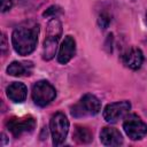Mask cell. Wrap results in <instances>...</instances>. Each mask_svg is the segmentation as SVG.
Listing matches in <instances>:
<instances>
[{"mask_svg":"<svg viewBox=\"0 0 147 147\" xmlns=\"http://www.w3.org/2000/svg\"><path fill=\"white\" fill-rule=\"evenodd\" d=\"M101 110L100 100L93 94H85L80 101L71 109V115L75 117H82L86 115H96Z\"/></svg>","mask_w":147,"mask_h":147,"instance_id":"5b68a950","label":"cell"},{"mask_svg":"<svg viewBox=\"0 0 147 147\" xmlns=\"http://www.w3.org/2000/svg\"><path fill=\"white\" fill-rule=\"evenodd\" d=\"M13 6V0H1V11L5 13L9 10Z\"/></svg>","mask_w":147,"mask_h":147,"instance_id":"e0dca14e","label":"cell"},{"mask_svg":"<svg viewBox=\"0 0 147 147\" xmlns=\"http://www.w3.org/2000/svg\"><path fill=\"white\" fill-rule=\"evenodd\" d=\"M38 33V25H34L32 28H18L14 30L11 34V42L16 53L22 56L31 54L37 46Z\"/></svg>","mask_w":147,"mask_h":147,"instance_id":"6da1fadb","label":"cell"},{"mask_svg":"<svg viewBox=\"0 0 147 147\" xmlns=\"http://www.w3.org/2000/svg\"><path fill=\"white\" fill-rule=\"evenodd\" d=\"M7 49V42H6V36L2 33V38H1V51L2 53H5Z\"/></svg>","mask_w":147,"mask_h":147,"instance_id":"ac0fdd59","label":"cell"},{"mask_svg":"<svg viewBox=\"0 0 147 147\" xmlns=\"http://www.w3.org/2000/svg\"><path fill=\"white\" fill-rule=\"evenodd\" d=\"M122 61L125 67L132 70H138L144 62V54L139 48L132 47L123 54Z\"/></svg>","mask_w":147,"mask_h":147,"instance_id":"30bf717a","label":"cell"},{"mask_svg":"<svg viewBox=\"0 0 147 147\" xmlns=\"http://www.w3.org/2000/svg\"><path fill=\"white\" fill-rule=\"evenodd\" d=\"M61 33H62V24L60 20L55 17L52 18L47 24L46 38L44 40V46H42V59L44 60L49 61L54 57Z\"/></svg>","mask_w":147,"mask_h":147,"instance_id":"7a4b0ae2","label":"cell"},{"mask_svg":"<svg viewBox=\"0 0 147 147\" xmlns=\"http://www.w3.org/2000/svg\"><path fill=\"white\" fill-rule=\"evenodd\" d=\"M56 96V90L47 80H39L32 87V100L39 107L51 103Z\"/></svg>","mask_w":147,"mask_h":147,"instance_id":"277c9868","label":"cell"},{"mask_svg":"<svg viewBox=\"0 0 147 147\" xmlns=\"http://www.w3.org/2000/svg\"><path fill=\"white\" fill-rule=\"evenodd\" d=\"M130 109H131V103L126 100L113 102V103H109L105 107L102 116H103L106 122L116 123L118 119L125 117L126 114L130 111Z\"/></svg>","mask_w":147,"mask_h":147,"instance_id":"ba28073f","label":"cell"},{"mask_svg":"<svg viewBox=\"0 0 147 147\" xmlns=\"http://www.w3.org/2000/svg\"><path fill=\"white\" fill-rule=\"evenodd\" d=\"M59 13H61V8L60 7H57V6H52V7H49L48 9H46V11L42 14L45 17H48V16H55L56 14H59Z\"/></svg>","mask_w":147,"mask_h":147,"instance_id":"2e32d148","label":"cell"},{"mask_svg":"<svg viewBox=\"0 0 147 147\" xmlns=\"http://www.w3.org/2000/svg\"><path fill=\"white\" fill-rule=\"evenodd\" d=\"M31 68H32L31 63L28 65V63H21V62L14 61L7 67V72H8V75L15 76V77L23 76V75H30Z\"/></svg>","mask_w":147,"mask_h":147,"instance_id":"4fadbf2b","label":"cell"},{"mask_svg":"<svg viewBox=\"0 0 147 147\" xmlns=\"http://www.w3.org/2000/svg\"><path fill=\"white\" fill-rule=\"evenodd\" d=\"M100 140L106 146H119L123 144V137L121 132L115 127L106 126L100 132Z\"/></svg>","mask_w":147,"mask_h":147,"instance_id":"8fae6325","label":"cell"},{"mask_svg":"<svg viewBox=\"0 0 147 147\" xmlns=\"http://www.w3.org/2000/svg\"><path fill=\"white\" fill-rule=\"evenodd\" d=\"M123 129L126 136L132 140L142 139L147 134V124L136 114H130L124 117Z\"/></svg>","mask_w":147,"mask_h":147,"instance_id":"8992f818","label":"cell"},{"mask_svg":"<svg viewBox=\"0 0 147 147\" xmlns=\"http://www.w3.org/2000/svg\"><path fill=\"white\" fill-rule=\"evenodd\" d=\"M72 139L78 144H88L92 140V133L87 127L77 125L74 130Z\"/></svg>","mask_w":147,"mask_h":147,"instance_id":"5bb4252c","label":"cell"},{"mask_svg":"<svg viewBox=\"0 0 147 147\" xmlns=\"http://www.w3.org/2000/svg\"><path fill=\"white\" fill-rule=\"evenodd\" d=\"M6 126L14 137H20L25 132L33 131L36 126V119L32 116L10 117L7 119Z\"/></svg>","mask_w":147,"mask_h":147,"instance_id":"52a82bcc","label":"cell"},{"mask_svg":"<svg viewBox=\"0 0 147 147\" xmlns=\"http://www.w3.org/2000/svg\"><path fill=\"white\" fill-rule=\"evenodd\" d=\"M110 21H111L110 16H109L108 14H106V13H102V14L99 16V18H98V24H99V26H100L101 29H106V28H108Z\"/></svg>","mask_w":147,"mask_h":147,"instance_id":"9a60e30c","label":"cell"},{"mask_svg":"<svg viewBox=\"0 0 147 147\" xmlns=\"http://www.w3.org/2000/svg\"><path fill=\"white\" fill-rule=\"evenodd\" d=\"M76 54V41L74 37L67 36L62 41L59 53H57V61L61 64H67Z\"/></svg>","mask_w":147,"mask_h":147,"instance_id":"9c48e42d","label":"cell"},{"mask_svg":"<svg viewBox=\"0 0 147 147\" xmlns=\"http://www.w3.org/2000/svg\"><path fill=\"white\" fill-rule=\"evenodd\" d=\"M7 92V96L16 103H21L23 101H25L26 99V94H28V88L23 83H18V82H14L11 83L9 86H7L6 88Z\"/></svg>","mask_w":147,"mask_h":147,"instance_id":"7c38bea8","label":"cell"},{"mask_svg":"<svg viewBox=\"0 0 147 147\" xmlns=\"http://www.w3.org/2000/svg\"><path fill=\"white\" fill-rule=\"evenodd\" d=\"M49 130L52 134V140L54 146H60L64 142L67 134L69 132V121L67 116L59 111L55 113L49 122Z\"/></svg>","mask_w":147,"mask_h":147,"instance_id":"3957f363","label":"cell"},{"mask_svg":"<svg viewBox=\"0 0 147 147\" xmlns=\"http://www.w3.org/2000/svg\"><path fill=\"white\" fill-rule=\"evenodd\" d=\"M146 23H147V15H146Z\"/></svg>","mask_w":147,"mask_h":147,"instance_id":"d6986e66","label":"cell"}]
</instances>
